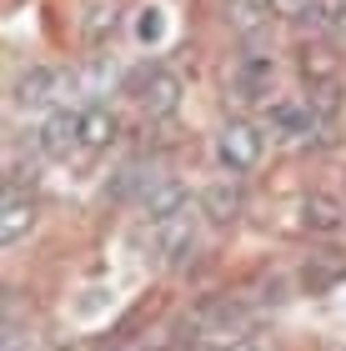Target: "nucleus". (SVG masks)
Returning a JSON list of instances; mask_svg holds the SVG:
<instances>
[{
    "label": "nucleus",
    "mask_w": 346,
    "mask_h": 351,
    "mask_svg": "<svg viewBox=\"0 0 346 351\" xmlns=\"http://www.w3.org/2000/svg\"><path fill=\"white\" fill-rule=\"evenodd\" d=\"M201 216L216 221V226H226V221L241 216V176H221L216 186H206V196H201Z\"/></svg>",
    "instance_id": "obj_10"
},
{
    "label": "nucleus",
    "mask_w": 346,
    "mask_h": 351,
    "mask_svg": "<svg viewBox=\"0 0 346 351\" xmlns=\"http://www.w3.org/2000/svg\"><path fill=\"white\" fill-rule=\"evenodd\" d=\"M30 151L45 156V161H66L71 151H81V141H75V110L60 106L51 116H40L36 136H30Z\"/></svg>",
    "instance_id": "obj_7"
},
{
    "label": "nucleus",
    "mask_w": 346,
    "mask_h": 351,
    "mask_svg": "<svg viewBox=\"0 0 346 351\" xmlns=\"http://www.w3.org/2000/svg\"><path fill=\"white\" fill-rule=\"evenodd\" d=\"M306 5L311 0H266V10H271L276 21H306Z\"/></svg>",
    "instance_id": "obj_17"
},
{
    "label": "nucleus",
    "mask_w": 346,
    "mask_h": 351,
    "mask_svg": "<svg viewBox=\"0 0 346 351\" xmlns=\"http://www.w3.org/2000/svg\"><path fill=\"white\" fill-rule=\"evenodd\" d=\"M261 125L281 146H317L326 121L317 116V106H311L306 95H271V101L261 106Z\"/></svg>",
    "instance_id": "obj_1"
},
{
    "label": "nucleus",
    "mask_w": 346,
    "mask_h": 351,
    "mask_svg": "<svg viewBox=\"0 0 346 351\" xmlns=\"http://www.w3.org/2000/svg\"><path fill=\"white\" fill-rule=\"evenodd\" d=\"M30 231H36V201H30L21 186H5V216H0V241H5V246H21Z\"/></svg>",
    "instance_id": "obj_9"
},
{
    "label": "nucleus",
    "mask_w": 346,
    "mask_h": 351,
    "mask_svg": "<svg viewBox=\"0 0 346 351\" xmlns=\"http://www.w3.org/2000/svg\"><path fill=\"white\" fill-rule=\"evenodd\" d=\"M151 241H156V256L166 266H186L191 251L201 246V206H191L186 216L166 221V226H151Z\"/></svg>",
    "instance_id": "obj_4"
},
{
    "label": "nucleus",
    "mask_w": 346,
    "mask_h": 351,
    "mask_svg": "<svg viewBox=\"0 0 346 351\" xmlns=\"http://www.w3.org/2000/svg\"><path fill=\"white\" fill-rule=\"evenodd\" d=\"M306 25L317 30V36H341L346 30V0H311Z\"/></svg>",
    "instance_id": "obj_13"
},
{
    "label": "nucleus",
    "mask_w": 346,
    "mask_h": 351,
    "mask_svg": "<svg viewBox=\"0 0 346 351\" xmlns=\"http://www.w3.org/2000/svg\"><path fill=\"white\" fill-rule=\"evenodd\" d=\"M301 226H306L311 236H336V231L346 226V206L317 191V196L301 201Z\"/></svg>",
    "instance_id": "obj_11"
},
{
    "label": "nucleus",
    "mask_w": 346,
    "mask_h": 351,
    "mask_svg": "<svg viewBox=\"0 0 346 351\" xmlns=\"http://www.w3.org/2000/svg\"><path fill=\"white\" fill-rule=\"evenodd\" d=\"M116 136H121V121L106 101H90V106L75 110V141H81V151H111Z\"/></svg>",
    "instance_id": "obj_8"
},
{
    "label": "nucleus",
    "mask_w": 346,
    "mask_h": 351,
    "mask_svg": "<svg viewBox=\"0 0 346 351\" xmlns=\"http://www.w3.org/2000/svg\"><path fill=\"white\" fill-rule=\"evenodd\" d=\"M181 95H186V81H181L176 71L156 66L146 81L136 86V106L146 110L151 121H166V116H176V110H181Z\"/></svg>",
    "instance_id": "obj_6"
},
{
    "label": "nucleus",
    "mask_w": 346,
    "mask_h": 351,
    "mask_svg": "<svg viewBox=\"0 0 346 351\" xmlns=\"http://www.w3.org/2000/svg\"><path fill=\"white\" fill-rule=\"evenodd\" d=\"M136 206H140V221H146V226H166V221L191 211V186L176 181V176H156Z\"/></svg>",
    "instance_id": "obj_5"
},
{
    "label": "nucleus",
    "mask_w": 346,
    "mask_h": 351,
    "mask_svg": "<svg viewBox=\"0 0 346 351\" xmlns=\"http://www.w3.org/2000/svg\"><path fill=\"white\" fill-rule=\"evenodd\" d=\"M216 351H276V337H271V331H261V326H246V331H236V337L216 341Z\"/></svg>",
    "instance_id": "obj_15"
},
{
    "label": "nucleus",
    "mask_w": 346,
    "mask_h": 351,
    "mask_svg": "<svg viewBox=\"0 0 346 351\" xmlns=\"http://www.w3.org/2000/svg\"><path fill=\"white\" fill-rule=\"evenodd\" d=\"M271 81H276L271 56H241L236 60V86H241L251 101H271Z\"/></svg>",
    "instance_id": "obj_12"
},
{
    "label": "nucleus",
    "mask_w": 346,
    "mask_h": 351,
    "mask_svg": "<svg viewBox=\"0 0 346 351\" xmlns=\"http://www.w3.org/2000/svg\"><path fill=\"white\" fill-rule=\"evenodd\" d=\"M136 36H140V40H151V45L166 36V21H161V10H156V5H146V10H140V21H136Z\"/></svg>",
    "instance_id": "obj_16"
},
{
    "label": "nucleus",
    "mask_w": 346,
    "mask_h": 351,
    "mask_svg": "<svg viewBox=\"0 0 346 351\" xmlns=\"http://www.w3.org/2000/svg\"><path fill=\"white\" fill-rule=\"evenodd\" d=\"M111 36H116V5H96L86 15V25H81V40L90 45V51H101Z\"/></svg>",
    "instance_id": "obj_14"
},
{
    "label": "nucleus",
    "mask_w": 346,
    "mask_h": 351,
    "mask_svg": "<svg viewBox=\"0 0 346 351\" xmlns=\"http://www.w3.org/2000/svg\"><path fill=\"white\" fill-rule=\"evenodd\" d=\"M211 151H216V166H221L226 176H251L266 161V125L236 116V121H226L221 131H216Z\"/></svg>",
    "instance_id": "obj_2"
},
{
    "label": "nucleus",
    "mask_w": 346,
    "mask_h": 351,
    "mask_svg": "<svg viewBox=\"0 0 346 351\" xmlns=\"http://www.w3.org/2000/svg\"><path fill=\"white\" fill-rule=\"evenodd\" d=\"M71 86H75V75L60 71V66H25L10 86V106L30 110V116H51V110H60Z\"/></svg>",
    "instance_id": "obj_3"
}]
</instances>
